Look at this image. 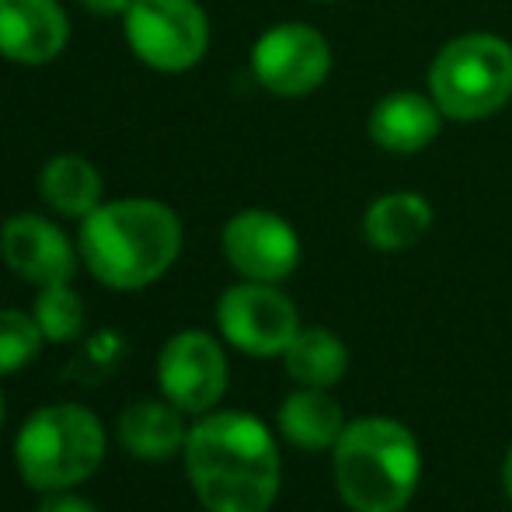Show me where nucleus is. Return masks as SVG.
<instances>
[{
    "mask_svg": "<svg viewBox=\"0 0 512 512\" xmlns=\"http://www.w3.org/2000/svg\"><path fill=\"white\" fill-rule=\"evenodd\" d=\"M185 471L209 512H269L279 495V450L258 418L206 415L185 439Z\"/></svg>",
    "mask_w": 512,
    "mask_h": 512,
    "instance_id": "1",
    "label": "nucleus"
},
{
    "mask_svg": "<svg viewBox=\"0 0 512 512\" xmlns=\"http://www.w3.org/2000/svg\"><path fill=\"white\" fill-rule=\"evenodd\" d=\"M77 248L98 283L143 290L175 265L182 223L157 199H115L84 216Z\"/></svg>",
    "mask_w": 512,
    "mask_h": 512,
    "instance_id": "2",
    "label": "nucleus"
},
{
    "mask_svg": "<svg viewBox=\"0 0 512 512\" xmlns=\"http://www.w3.org/2000/svg\"><path fill=\"white\" fill-rule=\"evenodd\" d=\"M422 474V453L408 425L359 418L335 443V488L352 512H401Z\"/></svg>",
    "mask_w": 512,
    "mask_h": 512,
    "instance_id": "3",
    "label": "nucleus"
},
{
    "mask_svg": "<svg viewBox=\"0 0 512 512\" xmlns=\"http://www.w3.org/2000/svg\"><path fill=\"white\" fill-rule=\"evenodd\" d=\"M18 471L39 492H63L98 471L105 457V429L88 408L49 405L25 422L14 443Z\"/></svg>",
    "mask_w": 512,
    "mask_h": 512,
    "instance_id": "4",
    "label": "nucleus"
},
{
    "mask_svg": "<svg viewBox=\"0 0 512 512\" xmlns=\"http://www.w3.org/2000/svg\"><path fill=\"white\" fill-rule=\"evenodd\" d=\"M512 95V49L495 35H464L432 63V98L453 119H481Z\"/></svg>",
    "mask_w": 512,
    "mask_h": 512,
    "instance_id": "5",
    "label": "nucleus"
},
{
    "mask_svg": "<svg viewBox=\"0 0 512 512\" xmlns=\"http://www.w3.org/2000/svg\"><path fill=\"white\" fill-rule=\"evenodd\" d=\"M122 32L129 49L161 74L196 67L209 46V21L196 0H133Z\"/></svg>",
    "mask_w": 512,
    "mask_h": 512,
    "instance_id": "6",
    "label": "nucleus"
},
{
    "mask_svg": "<svg viewBox=\"0 0 512 512\" xmlns=\"http://www.w3.org/2000/svg\"><path fill=\"white\" fill-rule=\"evenodd\" d=\"M216 321L234 349L262 359L283 356L300 331L297 307L279 290H272V283H251V279L223 293Z\"/></svg>",
    "mask_w": 512,
    "mask_h": 512,
    "instance_id": "7",
    "label": "nucleus"
},
{
    "mask_svg": "<svg viewBox=\"0 0 512 512\" xmlns=\"http://www.w3.org/2000/svg\"><path fill=\"white\" fill-rule=\"evenodd\" d=\"M157 380L171 405L203 415L227 391V356L206 331H182L164 345L157 359Z\"/></svg>",
    "mask_w": 512,
    "mask_h": 512,
    "instance_id": "8",
    "label": "nucleus"
},
{
    "mask_svg": "<svg viewBox=\"0 0 512 512\" xmlns=\"http://www.w3.org/2000/svg\"><path fill=\"white\" fill-rule=\"evenodd\" d=\"M251 67L272 95L297 98L328 77L331 49L310 25H276L255 42Z\"/></svg>",
    "mask_w": 512,
    "mask_h": 512,
    "instance_id": "9",
    "label": "nucleus"
},
{
    "mask_svg": "<svg viewBox=\"0 0 512 512\" xmlns=\"http://www.w3.org/2000/svg\"><path fill=\"white\" fill-rule=\"evenodd\" d=\"M227 262L251 283H279L300 262V241L293 227L276 213L244 209L223 227Z\"/></svg>",
    "mask_w": 512,
    "mask_h": 512,
    "instance_id": "10",
    "label": "nucleus"
},
{
    "mask_svg": "<svg viewBox=\"0 0 512 512\" xmlns=\"http://www.w3.org/2000/svg\"><path fill=\"white\" fill-rule=\"evenodd\" d=\"M0 255L21 279L35 286H63L74 276V244L56 223L35 213H18L0 230Z\"/></svg>",
    "mask_w": 512,
    "mask_h": 512,
    "instance_id": "11",
    "label": "nucleus"
},
{
    "mask_svg": "<svg viewBox=\"0 0 512 512\" xmlns=\"http://www.w3.org/2000/svg\"><path fill=\"white\" fill-rule=\"evenodd\" d=\"M70 21L60 0H0V56L21 67L53 63L67 49Z\"/></svg>",
    "mask_w": 512,
    "mask_h": 512,
    "instance_id": "12",
    "label": "nucleus"
},
{
    "mask_svg": "<svg viewBox=\"0 0 512 512\" xmlns=\"http://www.w3.org/2000/svg\"><path fill=\"white\" fill-rule=\"evenodd\" d=\"M439 133V112L418 95H391L370 115V136L391 154H415Z\"/></svg>",
    "mask_w": 512,
    "mask_h": 512,
    "instance_id": "13",
    "label": "nucleus"
},
{
    "mask_svg": "<svg viewBox=\"0 0 512 512\" xmlns=\"http://www.w3.org/2000/svg\"><path fill=\"white\" fill-rule=\"evenodd\" d=\"M182 408L168 401H136L122 411L119 418V439L133 457L143 460H164L175 450H182L189 432L182 425Z\"/></svg>",
    "mask_w": 512,
    "mask_h": 512,
    "instance_id": "14",
    "label": "nucleus"
},
{
    "mask_svg": "<svg viewBox=\"0 0 512 512\" xmlns=\"http://www.w3.org/2000/svg\"><path fill=\"white\" fill-rule=\"evenodd\" d=\"M279 429L293 446L304 450H324L335 446L338 436L345 432L342 405L331 398L324 387H304V391L290 394L279 408Z\"/></svg>",
    "mask_w": 512,
    "mask_h": 512,
    "instance_id": "15",
    "label": "nucleus"
},
{
    "mask_svg": "<svg viewBox=\"0 0 512 512\" xmlns=\"http://www.w3.org/2000/svg\"><path fill=\"white\" fill-rule=\"evenodd\" d=\"M39 192L56 213L84 220L102 206V175L88 157L60 154L42 168Z\"/></svg>",
    "mask_w": 512,
    "mask_h": 512,
    "instance_id": "16",
    "label": "nucleus"
},
{
    "mask_svg": "<svg viewBox=\"0 0 512 512\" xmlns=\"http://www.w3.org/2000/svg\"><path fill=\"white\" fill-rule=\"evenodd\" d=\"M432 209L415 192H394L370 206L366 213V237L377 244L380 251H401L411 248L418 237L429 230Z\"/></svg>",
    "mask_w": 512,
    "mask_h": 512,
    "instance_id": "17",
    "label": "nucleus"
},
{
    "mask_svg": "<svg viewBox=\"0 0 512 512\" xmlns=\"http://www.w3.org/2000/svg\"><path fill=\"white\" fill-rule=\"evenodd\" d=\"M286 356V370L300 387H335L345 377L349 366V352H345L342 338H335L324 328H307L297 331V338L290 342Z\"/></svg>",
    "mask_w": 512,
    "mask_h": 512,
    "instance_id": "18",
    "label": "nucleus"
},
{
    "mask_svg": "<svg viewBox=\"0 0 512 512\" xmlns=\"http://www.w3.org/2000/svg\"><path fill=\"white\" fill-rule=\"evenodd\" d=\"M32 317L49 342H70V338H77L84 328V304L67 283L42 286Z\"/></svg>",
    "mask_w": 512,
    "mask_h": 512,
    "instance_id": "19",
    "label": "nucleus"
},
{
    "mask_svg": "<svg viewBox=\"0 0 512 512\" xmlns=\"http://www.w3.org/2000/svg\"><path fill=\"white\" fill-rule=\"evenodd\" d=\"M42 328L21 310H0V373H14L39 356Z\"/></svg>",
    "mask_w": 512,
    "mask_h": 512,
    "instance_id": "20",
    "label": "nucleus"
},
{
    "mask_svg": "<svg viewBox=\"0 0 512 512\" xmlns=\"http://www.w3.org/2000/svg\"><path fill=\"white\" fill-rule=\"evenodd\" d=\"M39 512H98L91 506L88 499H81V495H63V492H49L46 499H42Z\"/></svg>",
    "mask_w": 512,
    "mask_h": 512,
    "instance_id": "21",
    "label": "nucleus"
},
{
    "mask_svg": "<svg viewBox=\"0 0 512 512\" xmlns=\"http://www.w3.org/2000/svg\"><path fill=\"white\" fill-rule=\"evenodd\" d=\"M84 11L91 14H105V18H115V14H126L133 0H81Z\"/></svg>",
    "mask_w": 512,
    "mask_h": 512,
    "instance_id": "22",
    "label": "nucleus"
},
{
    "mask_svg": "<svg viewBox=\"0 0 512 512\" xmlns=\"http://www.w3.org/2000/svg\"><path fill=\"white\" fill-rule=\"evenodd\" d=\"M502 488H506V495L512 499V446L506 453V464H502Z\"/></svg>",
    "mask_w": 512,
    "mask_h": 512,
    "instance_id": "23",
    "label": "nucleus"
},
{
    "mask_svg": "<svg viewBox=\"0 0 512 512\" xmlns=\"http://www.w3.org/2000/svg\"><path fill=\"white\" fill-rule=\"evenodd\" d=\"M0 425H4V398H0Z\"/></svg>",
    "mask_w": 512,
    "mask_h": 512,
    "instance_id": "24",
    "label": "nucleus"
}]
</instances>
